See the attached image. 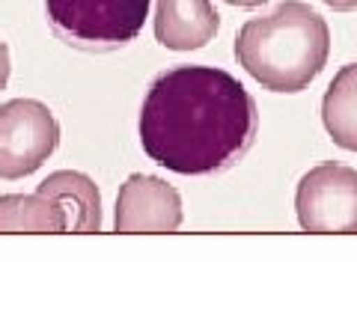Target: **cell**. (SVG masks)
I'll return each instance as SVG.
<instances>
[{
    "instance_id": "6da1fadb",
    "label": "cell",
    "mask_w": 357,
    "mask_h": 321,
    "mask_svg": "<svg viewBox=\"0 0 357 321\" xmlns=\"http://www.w3.org/2000/svg\"><path fill=\"white\" fill-rule=\"evenodd\" d=\"M140 146L178 175H215L250 152L259 113L238 77L211 65H176L149 84L140 107Z\"/></svg>"
},
{
    "instance_id": "7a4b0ae2",
    "label": "cell",
    "mask_w": 357,
    "mask_h": 321,
    "mask_svg": "<svg viewBox=\"0 0 357 321\" xmlns=\"http://www.w3.org/2000/svg\"><path fill=\"white\" fill-rule=\"evenodd\" d=\"M331 57V27L301 0L250 18L236 36V60L259 86L292 95L316 81Z\"/></svg>"
},
{
    "instance_id": "3957f363",
    "label": "cell",
    "mask_w": 357,
    "mask_h": 321,
    "mask_svg": "<svg viewBox=\"0 0 357 321\" xmlns=\"http://www.w3.org/2000/svg\"><path fill=\"white\" fill-rule=\"evenodd\" d=\"M51 30L81 51H116L140 36L149 0H45Z\"/></svg>"
},
{
    "instance_id": "277c9868",
    "label": "cell",
    "mask_w": 357,
    "mask_h": 321,
    "mask_svg": "<svg viewBox=\"0 0 357 321\" xmlns=\"http://www.w3.org/2000/svg\"><path fill=\"white\" fill-rule=\"evenodd\" d=\"M60 146V123L36 98L0 104V179L33 175Z\"/></svg>"
},
{
    "instance_id": "5b68a950",
    "label": "cell",
    "mask_w": 357,
    "mask_h": 321,
    "mask_svg": "<svg viewBox=\"0 0 357 321\" xmlns=\"http://www.w3.org/2000/svg\"><path fill=\"white\" fill-rule=\"evenodd\" d=\"M295 214L312 235H357V170L337 161L312 167L298 182Z\"/></svg>"
},
{
    "instance_id": "8992f818",
    "label": "cell",
    "mask_w": 357,
    "mask_h": 321,
    "mask_svg": "<svg viewBox=\"0 0 357 321\" xmlns=\"http://www.w3.org/2000/svg\"><path fill=\"white\" fill-rule=\"evenodd\" d=\"M182 226V196L158 175L134 173L119 187L114 232H176Z\"/></svg>"
},
{
    "instance_id": "52a82bcc",
    "label": "cell",
    "mask_w": 357,
    "mask_h": 321,
    "mask_svg": "<svg viewBox=\"0 0 357 321\" xmlns=\"http://www.w3.org/2000/svg\"><path fill=\"white\" fill-rule=\"evenodd\" d=\"M220 30L211 0H155V42L167 51L206 48Z\"/></svg>"
},
{
    "instance_id": "ba28073f",
    "label": "cell",
    "mask_w": 357,
    "mask_h": 321,
    "mask_svg": "<svg viewBox=\"0 0 357 321\" xmlns=\"http://www.w3.org/2000/svg\"><path fill=\"white\" fill-rule=\"evenodd\" d=\"M42 196L54 199L66 214V232L102 229V194L96 182L77 170H57L39 185Z\"/></svg>"
},
{
    "instance_id": "9c48e42d",
    "label": "cell",
    "mask_w": 357,
    "mask_h": 321,
    "mask_svg": "<svg viewBox=\"0 0 357 321\" xmlns=\"http://www.w3.org/2000/svg\"><path fill=\"white\" fill-rule=\"evenodd\" d=\"M321 123L340 149L357 152V63H349L331 81L321 98Z\"/></svg>"
},
{
    "instance_id": "30bf717a",
    "label": "cell",
    "mask_w": 357,
    "mask_h": 321,
    "mask_svg": "<svg viewBox=\"0 0 357 321\" xmlns=\"http://www.w3.org/2000/svg\"><path fill=\"white\" fill-rule=\"evenodd\" d=\"M0 232H66V214L42 194L0 196Z\"/></svg>"
},
{
    "instance_id": "8fae6325",
    "label": "cell",
    "mask_w": 357,
    "mask_h": 321,
    "mask_svg": "<svg viewBox=\"0 0 357 321\" xmlns=\"http://www.w3.org/2000/svg\"><path fill=\"white\" fill-rule=\"evenodd\" d=\"M9 72H13V60H9V48H6V42H0V90H3L6 81H9Z\"/></svg>"
},
{
    "instance_id": "7c38bea8",
    "label": "cell",
    "mask_w": 357,
    "mask_h": 321,
    "mask_svg": "<svg viewBox=\"0 0 357 321\" xmlns=\"http://www.w3.org/2000/svg\"><path fill=\"white\" fill-rule=\"evenodd\" d=\"M321 3H328L331 9H337V13H354L357 9V0H321Z\"/></svg>"
},
{
    "instance_id": "4fadbf2b",
    "label": "cell",
    "mask_w": 357,
    "mask_h": 321,
    "mask_svg": "<svg viewBox=\"0 0 357 321\" xmlns=\"http://www.w3.org/2000/svg\"><path fill=\"white\" fill-rule=\"evenodd\" d=\"M229 6H244V9H253V6H262L268 0H227Z\"/></svg>"
}]
</instances>
